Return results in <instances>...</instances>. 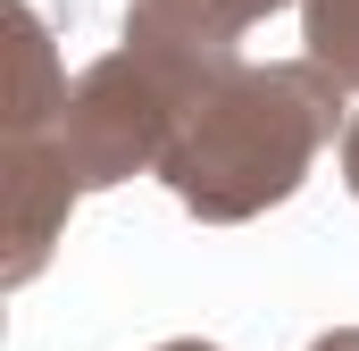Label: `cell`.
I'll list each match as a JSON object with an SVG mask.
<instances>
[{
    "label": "cell",
    "mask_w": 359,
    "mask_h": 351,
    "mask_svg": "<svg viewBox=\"0 0 359 351\" xmlns=\"http://www.w3.org/2000/svg\"><path fill=\"white\" fill-rule=\"evenodd\" d=\"M343 84L309 59H268L234 67L184 109L176 143L159 159V184L176 192L201 226H251L276 201H292L318 151L343 134Z\"/></svg>",
    "instance_id": "1"
},
{
    "label": "cell",
    "mask_w": 359,
    "mask_h": 351,
    "mask_svg": "<svg viewBox=\"0 0 359 351\" xmlns=\"http://www.w3.org/2000/svg\"><path fill=\"white\" fill-rule=\"evenodd\" d=\"M243 59H217V51H192L176 34H142L126 25V42L109 59H92L84 76L59 100V159L76 168L84 192H109V184H134V176H159L168 143H176L184 109L217 76H234Z\"/></svg>",
    "instance_id": "2"
},
{
    "label": "cell",
    "mask_w": 359,
    "mask_h": 351,
    "mask_svg": "<svg viewBox=\"0 0 359 351\" xmlns=\"http://www.w3.org/2000/svg\"><path fill=\"white\" fill-rule=\"evenodd\" d=\"M76 192H84V184L59 159L50 134H8V260H0V284H8V293H25V284L50 267Z\"/></svg>",
    "instance_id": "3"
},
{
    "label": "cell",
    "mask_w": 359,
    "mask_h": 351,
    "mask_svg": "<svg viewBox=\"0 0 359 351\" xmlns=\"http://www.w3.org/2000/svg\"><path fill=\"white\" fill-rule=\"evenodd\" d=\"M284 0H134L126 8V25H142V34H176L192 51H217V59H243V34L276 17Z\"/></svg>",
    "instance_id": "4"
},
{
    "label": "cell",
    "mask_w": 359,
    "mask_h": 351,
    "mask_svg": "<svg viewBox=\"0 0 359 351\" xmlns=\"http://www.w3.org/2000/svg\"><path fill=\"white\" fill-rule=\"evenodd\" d=\"M8 25H17V100H8V134H50L59 126V100H67V76L50 59V25L8 0Z\"/></svg>",
    "instance_id": "5"
},
{
    "label": "cell",
    "mask_w": 359,
    "mask_h": 351,
    "mask_svg": "<svg viewBox=\"0 0 359 351\" xmlns=\"http://www.w3.org/2000/svg\"><path fill=\"white\" fill-rule=\"evenodd\" d=\"M301 59L326 67L343 92H359V0H301Z\"/></svg>",
    "instance_id": "6"
},
{
    "label": "cell",
    "mask_w": 359,
    "mask_h": 351,
    "mask_svg": "<svg viewBox=\"0 0 359 351\" xmlns=\"http://www.w3.org/2000/svg\"><path fill=\"white\" fill-rule=\"evenodd\" d=\"M343 184H351V201H359V117L343 126Z\"/></svg>",
    "instance_id": "7"
},
{
    "label": "cell",
    "mask_w": 359,
    "mask_h": 351,
    "mask_svg": "<svg viewBox=\"0 0 359 351\" xmlns=\"http://www.w3.org/2000/svg\"><path fill=\"white\" fill-rule=\"evenodd\" d=\"M309 351H359V326H326V335H318Z\"/></svg>",
    "instance_id": "8"
},
{
    "label": "cell",
    "mask_w": 359,
    "mask_h": 351,
    "mask_svg": "<svg viewBox=\"0 0 359 351\" xmlns=\"http://www.w3.org/2000/svg\"><path fill=\"white\" fill-rule=\"evenodd\" d=\"M151 351H217L209 335H176V343H151Z\"/></svg>",
    "instance_id": "9"
}]
</instances>
